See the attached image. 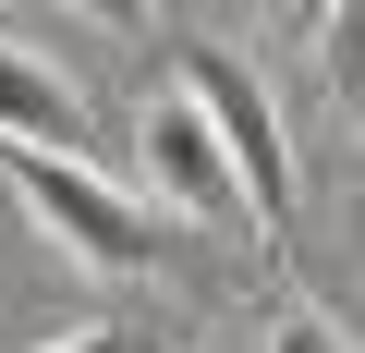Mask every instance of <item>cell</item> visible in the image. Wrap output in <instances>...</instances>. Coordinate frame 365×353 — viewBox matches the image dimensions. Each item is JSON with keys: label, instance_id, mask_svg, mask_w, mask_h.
I'll use <instances>...</instances> for the list:
<instances>
[{"label": "cell", "instance_id": "cell-1", "mask_svg": "<svg viewBox=\"0 0 365 353\" xmlns=\"http://www.w3.org/2000/svg\"><path fill=\"white\" fill-rule=\"evenodd\" d=\"M182 98L207 110L244 220H256L268 244H292V146H280V110H268V86L244 73V49H182Z\"/></svg>", "mask_w": 365, "mask_h": 353}, {"label": "cell", "instance_id": "cell-2", "mask_svg": "<svg viewBox=\"0 0 365 353\" xmlns=\"http://www.w3.org/2000/svg\"><path fill=\"white\" fill-rule=\"evenodd\" d=\"M13 158V195L86 256V268H158V220H146V195H122L110 170H86V158H61V146H0Z\"/></svg>", "mask_w": 365, "mask_h": 353}, {"label": "cell", "instance_id": "cell-3", "mask_svg": "<svg viewBox=\"0 0 365 353\" xmlns=\"http://www.w3.org/2000/svg\"><path fill=\"white\" fill-rule=\"evenodd\" d=\"M134 158H146V195L182 208V220L244 208V195H232V158H220V134H207V110L182 98V86H158V98L134 110Z\"/></svg>", "mask_w": 365, "mask_h": 353}, {"label": "cell", "instance_id": "cell-4", "mask_svg": "<svg viewBox=\"0 0 365 353\" xmlns=\"http://www.w3.org/2000/svg\"><path fill=\"white\" fill-rule=\"evenodd\" d=\"M0 146H61V158H86V146H98V110H86L37 49H0Z\"/></svg>", "mask_w": 365, "mask_h": 353}, {"label": "cell", "instance_id": "cell-5", "mask_svg": "<svg viewBox=\"0 0 365 353\" xmlns=\"http://www.w3.org/2000/svg\"><path fill=\"white\" fill-rule=\"evenodd\" d=\"M317 49H329V98L365 122V0H341V13L317 25Z\"/></svg>", "mask_w": 365, "mask_h": 353}, {"label": "cell", "instance_id": "cell-6", "mask_svg": "<svg viewBox=\"0 0 365 353\" xmlns=\"http://www.w3.org/2000/svg\"><path fill=\"white\" fill-rule=\"evenodd\" d=\"M268 353H353V329H341L329 305H280V317H268Z\"/></svg>", "mask_w": 365, "mask_h": 353}, {"label": "cell", "instance_id": "cell-7", "mask_svg": "<svg viewBox=\"0 0 365 353\" xmlns=\"http://www.w3.org/2000/svg\"><path fill=\"white\" fill-rule=\"evenodd\" d=\"M86 25H146V0H73Z\"/></svg>", "mask_w": 365, "mask_h": 353}, {"label": "cell", "instance_id": "cell-8", "mask_svg": "<svg viewBox=\"0 0 365 353\" xmlns=\"http://www.w3.org/2000/svg\"><path fill=\"white\" fill-rule=\"evenodd\" d=\"M49 353H134L122 329H73V341H49Z\"/></svg>", "mask_w": 365, "mask_h": 353}, {"label": "cell", "instance_id": "cell-9", "mask_svg": "<svg viewBox=\"0 0 365 353\" xmlns=\"http://www.w3.org/2000/svg\"><path fill=\"white\" fill-rule=\"evenodd\" d=\"M329 13H341V0H292V25H329Z\"/></svg>", "mask_w": 365, "mask_h": 353}]
</instances>
